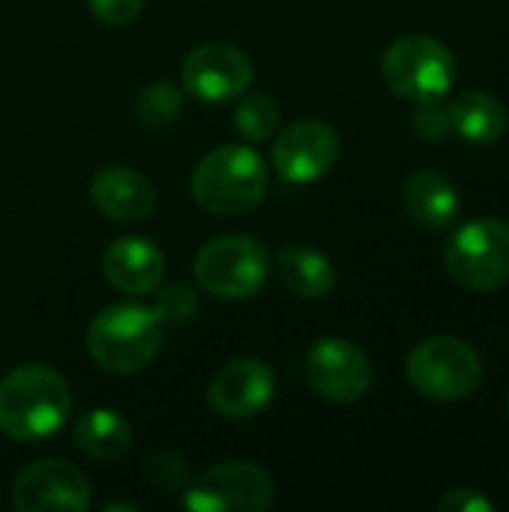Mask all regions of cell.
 <instances>
[{
	"instance_id": "1",
	"label": "cell",
	"mask_w": 509,
	"mask_h": 512,
	"mask_svg": "<svg viewBox=\"0 0 509 512\" xmlns=\"http://www.w3.org/2000/svg\"><path fill=\"white\" fill-rule=\"evenodd\" d=\"M72 414V390L60 372L27 363L0 381V432L18 444H39L63 429Z\"/></svg>"
},
{
	"instance_id": "5",
	"label": "cell",
	"mask_w": 509,
	"mask_h": 512,
	"mask_svg": "<svg viewBox=\"0 0 509 512\" xmlns=\"http://www.w3.org/2000/svg\"><path fill=\"white\" fill-rule=\"evenodd\" d=\"M195 279L216 300H249L270 276V255L261 240L246 234H222L195 255Z\"/></svg>"
},
{
	"instance_id": "22",
	"label": "cell",
	"mask_w": 509,
	"mask_h": 512,
	"mask_svg": "<svg viewBox=\"0 0 509 512\" xmlns=\"http://www.w3.org/2000/svg\"><path fill=\"white\" fill-rule=\"evenodd\" d=\"M414 132L423 138V141H444L453 135V120H450V105H444V99H426V102H417V111H414Z\"/></svg>"
},
{
	"instance_id": "24",
	"label": "cell",
	"mask_w": 509,
	"mask_h": 512,
	"mask_svg": "<svg viewBox=\"0 0 509 512\" xmlns=\"http://www.w3.org/2000/svg\"><path fill=\"white\" fill-rule=\"evenodd\" d=\"M147 477L162 492H180L186 489V465L174 453H159L147 462Z\"/></svg>"
},
{
	"instance_id": "7",
	"label": "cell",
	"mask_w": 509,
	"mask_h": 512,
	"mask_svg": "<svg viewBox=\"0 0 509 512\" xmlns=\"http://www.w3.org/2000/svg\"><path fill=\"white\" fill-rule=\"evenodd\" d=\"M381 75L387 87L411 102L444 99L456 78L453 51L426 33H411L396 39L381 57Z\"/></svg>"
},
{
	"instance_id": "14",
	"label": "cell",
	"mask_w": 509,
	"mask_h": 512,
	"mask_svg": "<svg viewBox=\"0 0 509 512\" xmlns=\"http://www.w3.org/2000/svg\"><path fill=\"white\" fill-rule=\"evenodd\" d=\"M102 273L126 297L153 294L165 279V255L147 237H120L102 255Z\"/></svg>"
},
{
	"instance_id": "17",
	"label": "cell",
	"mask_w": 509,
	"mask_h": 512,
	"mask_svg": "<svg viewBox=\"0 0 509 512\" xmlns=\"http://www.w3.org/2000/svg\"><path fill=\"white\" fill-rule=\"evenodd\" d=\"M276 273L285 291L300 300H321L336 288V267L333 261L303 243L285 246L276 255Z\"/></svg>"
},
{
	"instance_id": "19",
	"label": "cell",
	"mask_w": 509,
	"mask_h": 512,
	"mask_svg": "<svg viewBox=\"0 0 509 512\" xmlns=\"http://www.w3.org/2000/svg\"><path fill=\"white\" fill-rule=\"evenodd\" d=\"M72 441L84 456L99 459V462H111V459H117V456H123L129 450L132 429L117 411L93 408V411H87V414H81L75 420Z\"/></svg>"
},
{
	"instance_id": "4",
	"label": "cell",
	"mask_w": 509,
	"mask_h": 512,
	"mask_svg": "<svg viewBox=\"0 0 509 512\" xmlns=\"http://www.w3.org/2000/svg\"><path fill=\"white\" fill-rule=\"evenodd\" d=\"M408 384L435 402L471 399L483 381V360L459 336H429L405 360Z\"/></svg>"
},
{
	"instance_id": "20",
	"label": "cell",
	"mask_w": 509,
	"mask_h": 512,
	"mask_svg": "<svg viewBox=\"0 0 509 512\" xmlns=\"http://www.w3.org/2000/svg\"><path fill=\"white\" fill-rule=\"evenodd\" d=\"M234 129L243 141L261 144L276 135L279 129V105L267 93H252L237 102L234 108Z\"/></svg>"
},
{
	"instance_id": "8",
	"label": "cell",
	"mask_w": 509,
	"mask_h": 512,
	"mask_svg": "<svg viewBox=\"0 0 509 512\" xmlns=\"http://www.w3.org/2000/svg\"><path fill=\"white\" fill-rule=\"evenodd\" d=\"M183 504L195 512H261L273 504V480L261 465L222 462L186 486Z\"/></svg>"
},
{
	"instance_id": "15",
	"label": "cell",
	"mask_w": 509,
	"mask_h": 512,
	"mask_svg": "<svg viewBox=\"0 0 509 512\" xmlns=\"http://www.w3.org/2000/svg\"><path fill=\"white\" fill-rule=\"evenodd\" d=\"M90 201L114 222H141L156 207V189L132 168H105L90 183Z\"/></svg>"
},
{
	"instance_id": "18",
	"label": "cell",
	"mask_w": 509,
	"mask_h": 512,
	"mask_svg": "<svg viewBox=\"0 0 509 512\" xmlns=\"http://www.w3.org/2000/svg\"><path fill=\"white\" fill-rule=\"evenodd\" d=\"M450 120L453 132L471 144H495L507 132V108L486 90H471L450 102Z\"/></svg>"
},
{
	"instance_id": "12",
	"label": "cell",
	"mask_w": 509,
	"mask_h": 512,
	"mask_svg": "<svg viewBox=\"0 0 509 512\" xmlns=\"http://www.w3.org/2000/svg\"><path fill=\"white\" fill-rule=\"evenodd\" d=\"M12 504L18 512H84L90 510V483L75 465L42 459L18 474Z\"/></svg>"
},
{
	"instance_id": "9",
	"label": "cell",
	"mask_w": 509,
	"mask_h": 512,
	"mask_svg": "<svg viewBox=\"0 0 509 512\" xmlns=\"http://www.w3.org/2000/svg\"><path fill=\"white\" fill-rule=\"evenodd\" d=\"M255 66L246 51L228 42H204L192 48L180 66V81L189 96L204 105H222L240 99L252 84Z\"/></svg>"
},
{
	"instance_id": "27",
	"label": "cell",
	"mask_w": 509,
	"mask_h": 512,
	"mask_svg": "<svg viewBox=\"0 0 509 512\" xmlns=\"http://www.w3.org/2000/svg\"><path fill=\"white\" fill-rule=\"evenodd\" d=\"M108 510H138L135 504H111Z\"/></svg>"
},
{
	"instance_id": "16",
	"label": "cell",
	"mask_w": 509,
	"mask_h": 512,
	"mask_svg": "<svg viewBox=\"0 0 509 512\" xmlns=\"http://www.w3.org/2000/svg\"><path fill=\"white\" fill-rule=\"evenodd\" d=\"M411 219L426 231H447L459 216V192L441 171H417L402 189Z\"/></svg>"
},
{
	"instance_id": "11",
	"label": "cell",
	"mask_w": 509,
	"mask_h": 512,
	"mask_svg": "<svg viewBox=\"0 0 509 512\" xmlns=\"http://www.w3.org/2000/svg\"><path fill=\"white\" fill-rule=\"evenodd\" d=\"M306 381L321 399L351 405L369 393L372 363L348 339H318L306 354Z\"/></svg>"
},
{
	"instance_id": "25",
	"label": "cell",
	"mask_w": 509,
	"mask_h": 512,
	"mask_svg": "<svg viewBox=\"0 0 509 512\" xmlns=\"http://www.w3.org/2000/svg\"><path fill=\"white\" fill-rule=\"evenodd\" d=\"M438 510L441 512H498V504L489 501L480 489H468V486H459L453 489L450 495H444L438 501Z\"/></svg>"
},
{
	"instance_id": "6",
	"label": "cell",
	"mask_w": 509,
	"mask_h": 512,
	"mask_svg": "<svg viewBox=\"0 0 509 512\" xmlns=\"http://www.w3.org/2000/svg\"><path fill=\"white\" fill-rule=\"evenodd\" d=\"M450 279L468 291L489 294L509 282V222L483 216L465 222L444 249Z\"/></svg>"
},
{
	"instance_id": "2",
	"label": "cell",
	"mask_w": 509,
	"mask_h": 512,
	"mask_svg": "<svg viewBox=\"0 0 509 512\" xmlns=\"http://www.w3.org/2000/svg\"><path fill=\"white\" fill-rule=\"evenodd\" d=\"M267 195V165L246 144H225L201 156L192 171V198L213 216H243Z\"/></svg>"
},
{
	"instance_id": "3",
	"label": "cell",
	"mask_w": 509,
	"mask_h": 512,
	"mask_svg": "<svg viewBox=\"0 0 509 512\" xmlns=\"http://www.w3.org/2000/svg\"><path fill=\"white\" fill-rule=\"evenodd\" d=\"M162 333L165 324L153 309L138 303H117L90 321L87 354L99 369L111 375H135L156 360Z\"/></svg>"
},
{
	"instance_id": "10",
	"label": "cell",
	"mask_w": 509,
	"mask_h": 512,
	"mask_svg": "<svg viewBox=\"0 0 509 512\" xmlns=\"http://www.w3.org/2000/svg\"><path fill=\"white\" fill-rule=\"evenodd\" d=\"M339 150L342 144L330 123L315 117L294 120L273 141V168L285 183L309 186L333 171Z\"/></svg>"
},
{
	"instance_id": "26",
	"label": "cell",
	"mask_w": 509,
	"mask_h": 512,
	"mask_svg": "<svg viewBox=\"0 0 509 512\" xmlns=\"http://www.w3.org/2000/svg\"><path fill=\"white\" fill-rule=\"evenodd\" d=\"M87 6L105 24H129L141 15L144 0H87Z\"/></svg>"
},
{
	"instance_id": "28",
	"label": "cell",
	"mask_w": 509,
	"mask_h": 512,
	"mask_svg": "<svg viewBox=\"0 0 509 512\" xmlns=\"http://www.w3.org/2000/svg\"><path fill=\"white\" fill-rule=\"evenodd\" d=\"M507 411H509V399H507Z\"/></svg>"
},
{
	"instance_id": "23",
	"label": "cell",
	"mask_w": 509,
	"mask_h": 512,
	"mask_svg": "<svg viewBox=\"0 0 509 512\" xmlns=\"http://www.w3.org/2000/svg\"><path fill=\"white\" fill-rule=\"evenodd\" d=\"M156 318L168 327H180L186 324L195 312H198V300H195V291L186 288V285H171L159 294L156 306H153Z\"/></svg>"
},
{
	"instance_id": "13",
	"label": "cell",
	"mask_w": 509,
	"mask_h": 512,
	"mask_svg": "<svg viewBox=\"0 0 509 512\" xmlns=\"http://www.w3.org/2000/svg\"><path fill=\"white\" fill-rule=\"evenodd\" d=\"M273 396H276L273 369L252 357L225 363L207 387L210 408L225 420H252L264 408H270Z\"/></svg>"
},
{
	"instance_id": "21",
	"label": "cell",
	"mask_w": 509,
	"mask_h": 512,
	"mask_svg": "<svg viewBox=\"0 0 509 512\" xmlns=\"http://www.w3.org/2000/svg\"><path fill=\"white\" fill-rule=\"evenodd\" d=\"M183 111V90L171 81H153L147 87H141L138 99H135V117L147 126V129H162L168 123H174Z\"/></svg>"
}]
</instances>
